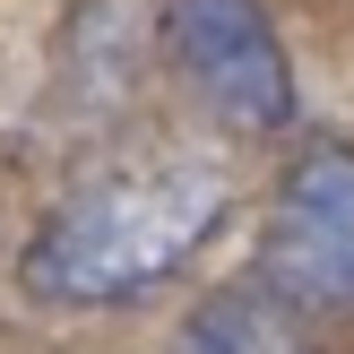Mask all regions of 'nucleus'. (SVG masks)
Masks as SVG:
<instances>
[{
  "instance_id": "nucleus-1",
  "label": "nucleus",
  "mask_w": 354,
  "mask_h": 354,
  "mask_svg": "<svg viewBox=\"0 0 354 354\" xmlns=\"http://www.w3.org/2000/svg\"><path fill=\"white\" fill-rule=\"evenodd\" d=\"M234 207V182L199 156H147V165H113L95 182H78L44 225H35L26 277L35 303L61 311H104V303H138L165 277H182L207 251V234Z\"/></svg>"
},
{
  "instance_id": "nucleus-2",
  "label": "nucleus",
  "mask_w": 354,
  "mask_h": 354,
  "mask_svg": "<svg viewBox=\"0 0 354 354\" xmlns=\"http://www.w3.org/2000/svg\"><path fill=\"white\" fill-rule=\"evenodd\" d=\"M165 52L225 130L259 138L294 121V69L259 0H165Z\"/></svg>"
},
{
  "instance_id": "nucleus-3",
  "label": "nucleus",
  "mask_w": 354,
  "mask_h": 354,
  "mask_svg": "<svg viewBox=\"0 0 354 354\" xmlns=\"http://www.w3.org/2000/svg\"><path fill=\"white\" fill-rule=\"evenodd\" d=\"M268 286L286 303H354V147H311L268 216Z\"/></svg>"
},
{
  "instance_id": "nucleus-4",
  "label": "nucleus",
  "mask_w": 354,
  "mask_h": 354,
  "mask_svg": "<svg viewBox=\"0 0 354 354\" xmlns=\"http://www.w3.org/2000/svg\"><path fill=\"white\" fill-rule=\"evenodd\" d=\"M190 354H320V337L303 328V303H286L277 286H234L199 303Z\"/></svg>"
}]
</instances>
